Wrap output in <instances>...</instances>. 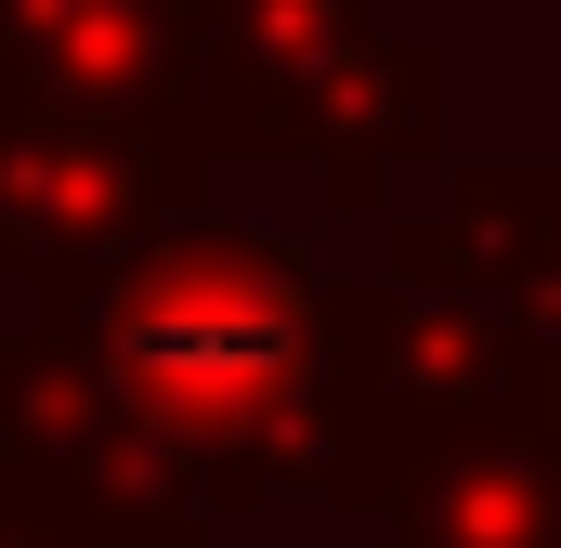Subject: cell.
I'll return each mask as SVG.
<instances>
[{
	"mask_svg": "<svg viewBox=\"0 0 561 548\" xmlns=\"http://www.w3.org/2000/svg\"><path fill=\"white\" fill-rule=\"evenodd\" d=\"M13 313H39L196 470L222 523H262V510L379 523L392 457H379L366 366H353V274L313 262V236L170 196L105 262L26 287Z\"/></svg>",
	"mask_w": 561,
	"mask_h": 548,
	"instance_id": "cell-1",
	"label": "cell"
},
{
	"mask_svg": "<svg viewBox=\"0 0 561 548\" xmlns=\"http://www.w3.org/2000/svg\"><path fill=\"white\" fill-rule=\"evenodd\" d=\"M0 457H13L92 548H209L222 536V510L196 496V470H183L39 313H0Z\"/></svg>",
	"mask_w": 561,
	"mask_h": 548,
	"instance_id": "cell-2",
	"label": "cell"
},
{
	"mask_svg": "<svg viewBox=\"0 0 561 548\" xmlns=\"http://www.w3.org/2000/svg\"><path fill=\"white\" fill-rule=\"evenodd\" d=\"M353 366H366V418H379V457L405 470L431 444L483 431V418H536L549 379V327L457 287V274H353Z\"/></svg>",
	"mask_w": 561,
	"mask_h": 548,
	"instance_id": "cell-3",
	"label": "cell"
},
{
	"mask_svg": "<svg viewBox=\"0 0 561 548\" xmlns=\"http://www.w3.org/2000/svg\"><path fill=\"white\" fill-rule=\"evenodd\" d=\"M457 157V53L444 39H392L366 26L300 105L275 118V157L262 170H300L313 183V222H379L405 183H431Z\"/></svg>",
	"mask_w": 561,
	"mask_h": 548,
	"instance_id": "cell-4",
	"label": "cell"
},
{
	"mask_svg": "<svg viewBox=\"0 0 561 548\" xmlns=\"http://www.w3.org/2000/svg\"><path fill=\"white\" fill-rule=\"evenodd\" d=\"M196 170L157 132L118 118H53V105H0V287H53V274L105 262L131 222H157Z\"/></svg>",
	"mask_w": 561,
	"mask_h": 548,
	"instance_id": "cell-5",
	"label": "cell"
},
{
	"mask_svg": "<svg viewBox=\"0 0 561 548\" xmlns=\"http://www.w3.org/2000/svg\"><path fill=\"white\" fill-rule=\"evenodd\" d=\"M170 13H183V79H170L183 170L275 157V118L379 26V0H170Z\"/></svg>",
	"mask_w": 561,
	"mask_h": 548,
	"instance_id": "cell-6",
	"label": "cell"
},
{
	"mask_svg": "<svg viewBox=\"0 0 561 548\" xmlns=\"http://www.w3.org/2000/svg\"><path fill=\"white\" fill-rule=\"evenodd\" d=\"M366 262L392 274H457L561 340V157H444L366 222Z\"/></svg>",
	"mask_w": 561,
	"mask_h": 548,
	"instance_id": "cell-7",
	"label": "cell"
},
{
	"mask_svg": "<svg viewBox=\"0 0 561 548\" xmlns=\"http://www.w3.org/2000/svg\"><path fill=\"white\" fill-rule=\"evenodd\" d=\"M170 79H183L170 0H0V105L118 118L170 144Z\"/></svg>",
	"mask_w": 561,
	"mask_h": 548,
	"instance_id": "cell-8",
	"label": "cell"
},
{
	"mask_svg": "<svg viewBox=\"0 0 561 548\" xmlns=\"http://www.w3.org/2000/svg\"><path fill=\"white\" fill-rule=\"evenodd\" d=\"M392 548H561V457L536 418H483L457 444H431L379 496Z\"/></svg>",
	"mask_w": 561,
	"mask_h": 548,
	"instance_id": "cell-9",
	"label": "cell"
},
{
	"mask_svg": "<svg viewBox=\"0 0 561 548\" xmlns=\"http://www.w3.org/2000/svg\"><path fill=\"white\" fill-rule=\"evenodd\" d=\"M0 548H92V536H79V523H66V510H53V496L0 457Z\"/></svg>",
	"mask_w": 561,
	"mask_h": 548,
	"instance_id": "cell-10",
	"label": "cell"
},
{
	"mask_svg": "<svg viewBox=\"0 0 561 548\" xmlns=\"http://www.w3.org/2000/svg\"><path fill=\"white\" fill-rule=\"evenodd\" d=\"M536 431H549V457H561V340H549V379H536Z\"/></svg>",
	"mask_w": 561,
	"mask_h": 548,
	"instance_id": "cell-11",
	"label": "cell"
}]
</instances>
